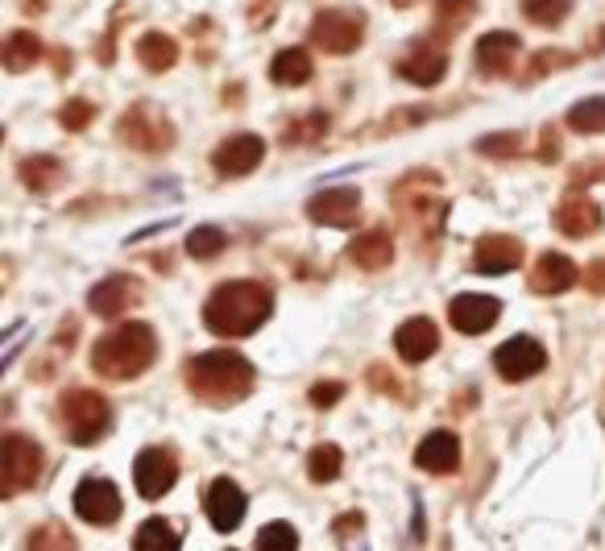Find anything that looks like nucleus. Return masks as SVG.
<instances>
[{
  "label": "nucleus",
  "instance_id": "obj_24",
  "mask_svg": "<svg viewBox=\"0 0 605 551\" xmlns=\"http://www.w3.org/2000/svg\"><path fill=\"white\" fill-rule=\"evenodd\" d=\"M138 63L145 71H154V75H162V71H171L174 63H179V42L166 34H158V30H150V34L138 37Z\"/></svg>",
  "mask_w": 605,
  "mask_h": 551
},
{
  "label": "nucleus",
  "instance_id": "obj_19",
  "mask_svg": "<svg viewBox=\"0 0 605 551\" xmlns=\"http://www.w3.org/2000/svg\"><path fill=\"white\" fill-rule=\"evenodd\" d=\"M398 71H402L411 84L435 87L444 79V71H449V58H444V51H432V42H419V46H411V51L402 54Z\"/></svg>",
  "mask_w": 605,
  "mask_h": 551
},
{
  "label": "nucleus",
  "instance_id": "obj_9",
  "mask_svg": "<svg viewBox=\"0 0 605 551\" xmlns=\"http://www.w3.org/2000/svg\"><path fill=\"white\" fill-rule=\"evenodd\" d=\"M494 365H498V374L506 381H527L543 374V365H548V353L539 341L531 336H515V341H506V345L494 353Z\"/></svg>",
  "mask_w": 605,
  "mask_h": 551
},
{
  "label": "nucleus",
  "instance_id": "obj_25",
  "mask_svg": "<svg viewBox=\"0 0 605 551\" xmlns=\"http://www.w3.org/2000/svg\"><path fill=\"white\" fill-rule=\"evenodd\" d=\"M312 54L299 51V46H291V51H278L274 63H270V75H274V84L282 87H303L307 79H312Z\"/></svg>",
  "mask_w": 605,
  "mask_h": 551
},
{
  "label": "nucleus",
  "instance_id": "obj_16",
  "mask_svg": "<svg viewBox=\"0 0 605 551\" xmlns=\"http://www.w3.org/2000/svg\"><path fill=\"white\" fill-rule=\"evenodd\" d=\"M473 266L477 274H510L522 266V245L506 233H489L477 241V253H473Z\"/></svg>",
  "mask_w": 605,
  "mask_h": 551
},
{
  "label": "nucleus",
  "instance_id": "obj_2",
  "mask_svg": "<svg viewBox=\"0 0 605 551\" xmlns=\"http://www.w3.org/2000/svg\"><path fill=\"white\" fill-rule=\"evenodd\" d=\"M187 390L208 407H233L253 390V365L237 348H212L187 361Z\"/></svg>",
  "mask_w": 605,
  "mask_h": 551
},
{
  "label": "nucleus",
  "instance_id": "obj_41",
  "mask_svg": "<svg viewBox=\"0 0 605 551\" xmlns=\"http://www.w3.org/2000/svg\"><path fill=\"white\" fill-rule=\"evenodd\" d=\"M585 287L593 294H605V261H593L585 270Z\"/></svg>",
  "mask_w": 605,
  "mask_h": 551
},
{
  "label": "nucleus",
  "instance_id": "obj_27",
  "mask_svg": "<svg viewBox=\"0 0 605 551\" xmlns=\"http://www.w3.org/2000/svg\"><path fill=\"white\" fill-rule=\"evenodd\" d=\"M133 548L138 551H174L183 548V539L174 531V522L166 518H150V522H141L138 534H133Z\"/></svg>",
  "mask_w": 605,
  "mask_h": 551
},
{
  "label": "nucleus",
  "instance_id": "obj_28",
  "mask_svg": "<svg viewBox=\"0 0 605 551\" xmlns=\"http://www.w3.org/2000/svg\"><path fill=\"white\" fill-rule=\"evenodd\" d=\"M341 468H345V452L336 449V444H320V449H312V456H307V477H312L315 485L336 482Z\"/></svg>",
  "mask_w": 605,
  "mask_h": 551
},
{
  "label": "nucleus",
  "instance_id": "obj_13",
  "mask_svg": "<svg viewBox=\"0 0 605 551\" xmlns=\"http://www.w3.org/2000/svg\"><path fill=\"white\" fill-rule=\"evenodd\" d=\"M138 299H141V282H138V278L112 274V278H105L96 291L87 294V307L96 311L100 320H121L125 311L133 307Z\"/></svg>",
  "mask_w": 605,
  "mask_h": 551
},
{
  "label": "nucleus",
  "instance_id": "obj_7",
  "mask_svg": "<svg viewBox=\"0 0 605 551\" xmlns=\"http://www.w3.org/2000/svg\"><path fill=\"white\" fill-rule=\"evenodd\" d=\"M75 515L91 522V527H112L121 518V494L108 477H87L75 485Z\"/></svg>",
  "mask_w": 605,
  "mask_h": 551
},
{
  "label": "nucleus",
  "instance_id": "obj_21",
  "mask_svg": "<svg viewBox=\"0 0 605 551\" xmlns=\"http://www.w3.org/2000/svg\"><path fill=\"white\" fill-rule=\"evenodd\" d=\"M576 266L564 253H543L531 270V291L536 294H564L569 287H576Z\"/></svg>",
  "mask_w": 605,
  "mask_h": 551
},
{
  "label": "nucleus",
  "instance_id": "obj_18",
  "mask_svg": "<svg viewBox=\"0 0 605 551\" xmlns=\"http://www.w3.org/2000/svg\"><path fill=\"white\" fill-rule=\"evenodd\" d=\"M555 228L564 237L585 241V237H593L602 228V207L593 204V199H585V195H572V199H564V204L555 207Z\"/></svg>",
  "mask_w": 605,
  "mask_h": 551
},
{
  "label": "nucleus",
  "instance_id": "obj_6",
  "mask_svg": "<svg viewBox=\"0 0 605 551\" xmlns=\"http://www.w3.org/2000/svg\"><path fill=\"white\" fill-rule=\"evenodd\" d=\"M365 37V18L357 9H324L312 21V42L328 54H353Z\"/></svg>",
  "mask_w": 605,
  "mask_h": 551
},
{
  "label": "nucleus",
  "instance_id": "obj_39",
  "mask_svg": "<svg viewBox=\"0 0 605 551\" xmlns=\"http://www.w3.org/2000/svg\"><path fill=\"white\" fill-rule=\"evenodd\" d=\"M572 54H560V51H548V54H536L531 58V75H548V67H569Z\"/></svg>",
  "mask_w": 605,
  "mask_h": 551
},
{
  "label": "nucleus",
  "instance_id": "obj_22",
  "mask_svg": "<svg viewBox=\"0 0 605 551\" xmlns=\"http://www.w3.org/2000/svg\"><path fill=\"white\" fill-rule=\"evenodd\" d=\"M348 258H353V266H361V270H386V266L395 261V237H390L386 228H369L361 237H353Z\"/></svg>",
  "mask_w": 605,
  "mask_h": 551
},
{
  "label": "nucleus",
  "instance_id": "obj_26",
  "mask_svg": "<svg viewBox=\"0 0 605 551\" xmlns=\"http://www.w3.org/2000/svg\"><path fill=\"white\" fill-rule=\"evenodd\" d=\"M37 58H42V37L30 34V30L9 34V42H4V67L13 71V75H25Z\"/></svg>",
  "mask_w": 605,
  "mask_h": 551
},
{
  "label": "nucleus",
  "instance_id": "obj_38",
  "mask_svg": "<svg viewBox=\"0 0 605 551\" xmlns=\"http://www.w3.org/2000/svg\"><path fill=\"white\" fill-rule=\"evenodd\" d=\"M312 133H324V117H312V121H303V125H291V129H287V145H294V141H315Z\"/></svg>",
  "mask_w": 605,
  "mask_h": 551
},
{
  "label": "nucleus",
  "instance_id": "obj_33",
  "mask_svg": "<svg viewBox=\"0 0 605 551\" xmlns=\"http://www.w3.org/2000/svg\"><path fill=\"white\" fill-rule=\"evenodd\" d=\"M253 548L258 551H294L299 548V534H294L291 522H270V527H261Z\"/></svg>",
  "mask_w": 605,
  "mask_h": 551
},
{
  "label": "nucleus",
  "instance_id": "obj_30",
  "mask_svg": "<svg viewBox=\"0 0 605 551\" xmlns=\"http://www.w3.org/2000/svg\"><path fill=\"white\" fill-rule=\"evenodd\" d=\"M569 129H576V133H605V96L572 104Z\"/></svg>",
  "mask_w": 605,
  "mask_h": 551
},
{
  "label": "nucleus",
  "instance_id": "obj_17",
  "mask_svg": "<svg viewBox=\"0 0 605 551\" xmlns=\"http://www.w3.org/2000/svg\"><path fill=\"white\" fill-rule=\"evenodd\" d=\"M395 348L402 361H428L435 348H440V332H435V324L428 320V315H415V320H407V324L395 332Z\"/></svg>",
  "mask_w": 605,
  "mask_h": 551
},
{
  "label": "nucleus",
  "instance_id": "obj_40",
  "mask_svg": "<svg viewBox=\"0 0 605 551\" xmlns=\"http://www.w3.org/2000/svg\"><path fill=\"white\" fill-rule=\"evenodd\" d=\"M519 133H501V141H482V154H519Z\"/></svg>",
  "mask_w": 605,
  "mask_h": 551
},
{
  "label": "nucleus",
  "instance_id": "obj_11",
  "mask_svg": "<svg viewBox=\"0 0 605 551\" xmlns=\"http://www.w3.org/2000/svg\"><path fill=\"white\" fill-rule=\"evenodd\" d=\"M501 315V303L494 294H456L449 303V320L456 332H465V336H482L489 327L498 324Z\"/></svg>",
  "mask_w": 605,
  "mask_h": 551
},
{
  "label": "nucleus",
  "instance_id": "obj_35",
  "mask_svg": "<svg viewBox=\"0 0 605 551\" xmlns=\"http://www.w3.org/2000/svg\"><path fill=\"white\" fill-rule=\"evenodd\" d=\"M341 398H345V381H320V386H312V402L320 407V411L336 407Z\"/></svg>",
  "mask_w": 605,
  "mask_h": 551
},
{
  "label": "nucleus",
  "instance_id": "obj_20",
  "mask_svg": "<svg viewBox=\"0 0 605 551\" xmlns=\"http://www.w3.org/2000/svg\"><path fill=\"white\" fill-rule=\"evenodd\" d=\"M415 465L423 473H452V468L461 465V440L452 435V431H432L423 444L415 449Z\"/></svg>",
  "mask_w": 605,
  "mask_h": 551
},
{
  "label": "nucleus",
  "instance_id": "obj_23",
  "mask_svg": "<svg viewBox=\"0 0 605 551\" xmlns=\"http://www.w3.org/2000/svg\"><path fill=\"white\" fill-rule=\"evenodd\" d=\"M515 58H519V37L515 34H485L482 42H477V67L485 71V75H510V67H515Z\"/></svg>",
  "mask_w": 605,
  "mask_h": 551
},
{
  "label": "nucleus",
  "instance_id": "obj_10",
  "mask_svg": "<svg viewBox=\"0 0 605 551\" xmlns=\"http://www.w3.org/2000/svg\"><path fill=\"white\" fill-rule=\"evenodd\" d=\"M121 138L138 150H171V121H162L150 104H133L121 117Z\"/></svg>",
  "mask_w": 605,
  "mask_h": 551
},
{
  "label": "nucleus",
  "instance_id": "obj_37",
  "mask_svg": "<svg viewBox=\"0 0 605 551\" xmlns=\"http://www.w3.org/2000/svg\"><path fill=\"white\" fill-rule=\"evenodd\" d=\"M25 548H75V539L63 531H54V527H46V531H34L30 539H25Z\"/></svg>",
  "mask_w": 605,
  "mask_h": 551
},
{
  "label": "nucleus",
  "instance_id": "obj_29",
  "mask_svg": "<svg viewBox=\"0 0 605 551\" xmlns=\"http://www.w3.org/2000/svg\"><path fill=\"white\" fill-rule=\"evenodd\" d=\"M21 179H25V187L51 191L63 183V166H58V158H25L21 162Z\"/></svg>",
  "mask_w": 605,
  "mask_h": 551
},
{
  "label": "nucleus",
  "instance_id": "obj_32",
  "mask_svg": "<svg viewBox=\"0 0 605 551\" xmlns=\"http://www.w3.org/2000/svg\"><path fill=\"white\" fill-rule=\"evenodd\" d=\"M572 13V0H522V18L536 25H560Z\"/></svg>",
  "mask_w": 605,
  "mask_h": 551
},
{
  "label": "nucleus",
  "instance_id": "obj_8",
  "mask_svg": "<svg viewBox=\"0 0 605 551\" xmlns=\"http://www.w3.org/2000/svg\"><path fill=\"white\" fill-rule=\"evenodd\" d=\"M133 482H138L141 498L158 501L162 494H171L174 482H179V456L171 449H145L133 461Z\"/></svg>",
  "mask_w": 605,
  "mask_h": 551
},
{
  "label": "nucleus",
  "instance_id": "obj_36",
  "mask_svg": "<svg viewBox=\"0 0 605 551\" xmlns=\"http://www.w3.org/2000/svg\"><path fill=\"white\" fill-rule=\"evenodd\" d=\"M440 4V18L452 21V25H461V21L473 18V9H477V0H435Z\"/></svg>",
  "mask_w": 605,
  "mask_h": 551
},
{
  "label": "nucleus",
  "instance_id": "obj_14",
  "mask_svg": "<svg viewBox=\"0 0 605 551\" xmlns=\"http://www.w3.org/2000/svg\"><path fill=\"white\" fill-rule=\"evenodd\" d=\"M266 158V141L253 138V133H237L228 138L216 154H212V166L225 174V179H241V174L258 171V162Z\"/></svg>",
  "mask_w": 605,
  "mask_h": 551
},
{
  "label": "nucleus",
  "instance_id": "obj_4",
  "mask_svg": "<svg viewBox=\"0 0 605 551\" xmlns=\"http://www.w3.org/2000/svg\"><path fill=\"white\" fill-rule=\"evenodd\" d=\"M58 423H63L71 444L87 449V444L105 440L108 423H112V407L96 390H71V395L58 398Z\"/></svg>",
  "mask_w": 605,
  "mask_h": 551
},
{
  "label": "nucleus",
  "instance_id": "obj_1",
  "mask_svg": "<svg viewBox=\"0 0 605 551\" xmlns=\"http://www.w3.org/2000/svg\"><path fill=\"white\" fill-rule=\"evenodd\" d=\"M274 311V291L266 282H225L208 294L204 303V324H208L212 336H225V341H241V336H253Z\"/></svg>",
  "mask_w": 605,
  "mask_h": 551
},
{
  "label": "nucleus",
  "instance_id": "obj_31",
  "mask_svg": "<svg viewBox=\"0 0 605 551\" xmlns=\"http://www.w3.org/2000/svg\"><path fill=\"white\" fill-rule=\"evenodd\" d=\"M225 245H228V237L220 233V228L204 225V228H191L187 253L191 258H199V261H208V258H216V253H225Z\"/></svg>",
  "mask_w": 605,
  "mask_h": 551
},
{
  "label": "nucleus",
  "instance_id": "obj_34",
  "mask_svg": "<svg viewBox=\"0 0 605 551\" xmlns=\"http://www.w3.org/2000/svg\"><path fill=\"white\" fill-rule=\"evenodd\" d=\"M91 117H96V108H91V104H87V100H71L67 108L58 112V125H63V129H71V133H79V129H87V121H91Z\"/></svg>",
  "mask_w": 605,
  "mask_h": 551
},
{
  "label": "nucleus",
  "instance_id": "obj_5",
  "mask_svg": "<svg viewBox=\"0 0 605 551\" xmlns=\"http://www.w3.org/2000/svg\"><path fill=\"white\" fill-rule=\"evenodd\" d=\"M42 477V449L25 435H4L0 452V498H18L21 489H34Z\"/></svg>",
  "mask_w": 605,
  "mask_h": 551
},
{
  "label": "nucleus",
  "instance_id": "obj_12",
  "mask_svg": "<svg viewBox=\"0 0 605 551\" xmlns=\"http://www.w3.org/2000/svg\"><path fill=\"white\" fill-rule=\"evenodd\" d=\"M245 510H249V501H245V489L233 477H220V482H212L208 489V518L212 527L220 534H233L237 527L245 522Z\"/></svg>",
  "mask_w": 605,
  "mask_h": 551
},
{
  "label": "nucleus",
  "instance_id": "obj_15",
  "mask_svg": "<svg viewBox=\"0 0 605 551\" xmlns=\"http://www.w3.org/2000/svg\"><path fill=\"white\" fill-rule=\"evenodd\" d=\"M357 207H361V195L357 187H332V191H320L307 199V216L315 225H353L357 220Z\"/></svg>",
  "mask_w": 605,
  "mask_h": 551
},
{
  "label": "nucleus",
  "instance_id": "obj_3",
  "mask_svg": "<svg viewBox=\"0 0 605 551\" xmlns=\"http://www.w3.org/2000/svg\"><path fill=\"white\" fill-rule=\"evenodd\" d=\"M158 357V336L150 324H121L91 348V369L105 381H129L141 378Z\"/></svg>",
  "mask_w": 605,
  "mask_h": 551
}]
</instances>
